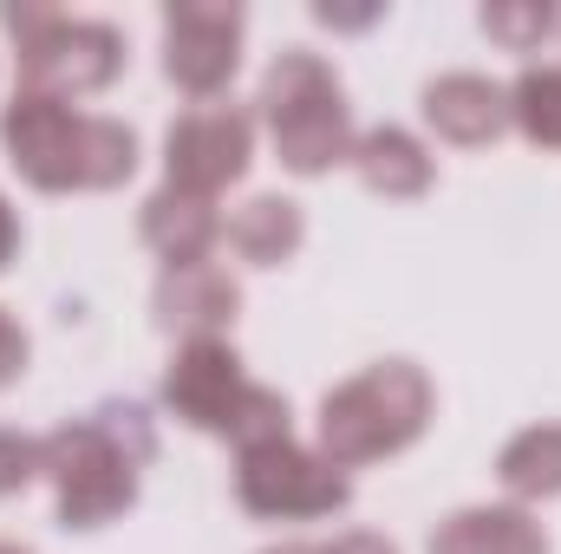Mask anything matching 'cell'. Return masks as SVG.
I'll list each match as a JSON object with an SVG mask.
<instances>
[{"mask_svg": "<svg viewBox=\"0 0 561 554\" xmlns=\"http://www.w3.org/2000/svg\"><path fill=\"white\" fill-rule=\"evenodd\" d=\"M510 125L536 150H561V66H529L510 85Z\"/></svg>", "mask_w": 561, "mask_h": 554, "instance_id": "cell-17", "label": "cell"}, {"mask_svg": "<svg viewBox=\"0 0 561 554\" xmlns=\"http://www.w3.org/2000/svg\"><path fill=\"white\" fill-rule=\"evenodd\" d=\"M33 476H39V437H26V430H7V424H0V496L26 489Z\"/></svg>", "mask_w": 561, "mask_h": 554, "instance_id": "cell-19", "label": "cell"}, {"mask_svg": "<svg viewBox=\"0 0 561 554\" xmlns=\"http://www.w3.org/2000/svg\"><path fill=\"white\" fill-rule=\"evenodd\" d=\"M255 163V118L242 105H196L163 138V183L183 196H222Z\"/></svg>", "mask_w": 561, "mask_h": 554, "instance_id": "cell-8", "label": "cell"}, {"mask_svg": "<svg viewBox=\"0 0 561 554\" xmlns=\"http://www.w3.org/2000/svg\"><path fill=\"white\" fill-rule=\"evenodd\" d=\"M496 483L523 503H556L561 496V424H529L496 450Z\"/></svg>", "mask_w": 561, "mask_h": 554, "instance_id": "cell-16", "label": "cell"}, {"mask_svg": "<svg viewBox=\"0 0 561 554\" xmlns=\"http://www.w3.org/2000/svg\"><path fill=\"white\" fill-rule=\"evenodd\" d=\"M268 554H320V549H307V542H280V549H268Z\"/></svg>", "mask_w": 561, "mask_h": 554, "instance_id": "cell-23", "label": "cell"}, {"mask_svg": "<svg viewBox=\"0 0 561 554\" xmlns=\"http://www.w3.org/2000/svg\"><path fill=\"white\" fill-rule=\"evenodd\" d=\"M300 242H307V216H300V203H287V196H249V203L229 216V249H236L249 268H280V262H294Z\"/></svg>", "mask_w": 561, "mask_h": 554, "instance_id": "cell-15", "label": "cell"}, {"mask_svg": "<svg viewBox=\"0 0 561 554\" xmlns=\"http://www.w3.org/2000/svg\"><path fill=\"white\" fill-rule=\"evenodd\" d=\"M249 13L236 0H170L163 7V72L190 99H216L242 66Z\"/></svg>", "mask_w": 561, "mask_h": 554, "instance_id": "cell-9", "label": "cell"}, {"mask_svg": "<svg viewBox=\"0 0 561 554\" xmlns=\"http://www.w3.org/2000/svg\"><path fill=\"white\" fill-rule=\"evenodd\" d=\"M236 496L262 522H313V516L346 509L353 483H346V470H333L320 450L294 443V430H287V437H262V443L236 450Z\"/></svg>", "mask_w": 561, "mask_h": 554, "instance_id": "cell-7", "label": "cell"}, {"mask_svg": "<svg viewBox=\"0 0 561 554\" xmlns=\"http://www.w3.org/2000/svg\"><path fill=\"white\" fill-rule=\"evenodd\" d=\"M346 163L359 170V183H366L373 196H392V203L424 196V189H431V176H437L431 150H424L412 131H399V125H379V131L353 138V157H346Z\"/></svg>", "mask_w": 561, "mask_h": 554, "instance_id": "cell-14", "label": "cell"}, {"mask_svg": "<svg viewBox=\"0 0 561 554\" xmlns=\"http://www.w3.org/2000/svg\"><path fill=\"white\" fill-rule=\"evenodd\" d=\"M320 554H399L386 535H340V542H327Z\"/></svg>", "mask_w": 561, "mask_h": 554, "instance_id": "cell-21", "label": "cell"}, {"mask_svg": "<svg viewBox=\"0 0 561 554\" xmlns=\"http://www.w3.org/2000/svg\"><path fill=\"white\" fill-rule=\"evenodd\" d=\"M150 457V430L138 412L105 405L92 417L59 424L53 437H39V476L53 483L59 522L66 529H105L138 503V463Z\"/></svg>", "mask_w": 561, "mask_h": 554, "instance_id": "cell-2", "label": "cell"}, {"mask_svg": "<svg viewBox=\"0 0 561 554\" xmlns=\"http://www.w3.org/2000/svg\"><path fill=\"white\" fill-rule=\"evenodd\" d=\"M20 255V216H13V203L0 196V268Z\"/></svg>", "mask_w": 561, "mask_h": 554, "instance_id": "cell-22", "label": "cell"}, {"mask_svg": "<svg viewBox=\"0 0 561 554\" xmlns=\"http://www.w3.org/2000/svg\"><path fill=\"white\" fill-rule=\"evenodd\" d=\"M556 20L561 13L549 0H496V7H483V33L496 46H510V53H536L556 33Z\"/></svg>", "mask_w": 561, "mask_h": 554, "instance_id": "cell-18", "label": "cell"}, {"mask_svg": "<svg viewBox=\"0 0 561 554\" xmlns=\"http://www.w3.org/2000/svg\"><path fill=\"white\" fill-rule=\"evenodd\" d=\"M138 229H144V242L163 255V268H170V262H209V249H216V235H222V216H216L209 196H183V189L163 183V189L144 203Z\"/></svg>", "mask_w": 561, "mask_h": 554, "instance_id": "cell-13", "label": "cell"}, {"mask_svg": "<svg viewBox=\"0 0 561 554\" xmlns=\"http://www.w3.org/2000/svg\"><path fill=\"white\" fill-rule=\"evenodd\" d=\"M0 143H7L13 170L46 196L118 189L138 170V131L131 125H118L105 112L59 105V99H33V92H13V105L0 112Z\"/></svg>", "mask_w": 561, "mask_h": 554, "instance_id": "cell-1", "label": "cell"}, {"mask_svg": "<svg viewBox=\"0 0 561 554\" xmlns=\"http://www.w3.org/2000/svg\"><path fill=\"white\" fill-rule=\"evenodd\" d=\"M275 157L294 176H327L333 163L353 157V118H346V85L320 53H280L255 99Z\"/></svg>", "mask_w": 561, "mask_h": 554, "instance_id": "cell-5", "label": "cell"}, {"mask_svg": "<svg viewBox=\"0 0 561 554\" xmlns=\"http://www.w3.org/2000/svg\"><path fill=\"white\" fill-rule=\"evenodd\" d=\"M0 554H26V549H13V542H0Z\"/></svg>", "mask_w": 561, "mask_h": 554, "instance_id": "cell-24", "label": "cell"}, {"mask_svg": "<svg viewBox=\"0 0 561 554\" xmlns=\"http://www.w3.org/2000/svg\"><path fill=\"white\" fill-rule=\"evenodd\" d=\"M20 372H26V333H20V320L0 307V392H7Z\"/></svg>", "mask_w": 561, "mask_h": 554, "instance_id": "cell-20", "label": "cell"}, {"mask_svg": "<svg viewBox=\"0 0 561 554\" xmlns=\"http://www.w3.org/2000/svg\"><path fill=\"white\" fill-rule=\"evenodd\" d=\"M431 554H549V529L516 503L457 509L431 529Z\"/></svg>", "mask_w": 561, "mask_h": 554, "instance_id": "cell-12", "label": "cell"}, {"mask_svg": "<svg viewBox=\"0 0 561 554\" xmlns=\"http://www.w3.org/2000/svg\"><path fill=\"white\" fill-rule=\"evenodd\" d=\"M242 313V280L222 262H170L157 275V326L183 339H222Z\"/></svg>", "mask_w": 561, "mask_h": 554, "instance_id": "cell-10", "label": "cell"}, {"mask_svg": "<svg viewBox=\"0 0 561 554\" xmlns=\"http://www.w3.org/2000/svg\"><path fill=\"white\" fill-rule=\"evenodd\" d=\"M424 125L437 131L444 143H496L510 131V92L483 72H444L424 85Z\"/></svg>", "mask_w": 561, "mask_h": 554, "instance_id": "cell-11", "label": "cell"}, {"mask_svg": "<svg viewBox=\"0 0 561 554\" xmlns=\"http://www.w3.org/2000/svg\"><path fill=\"white\" fill-rule=\"evenodd\" d=\"M437 412V392L412 359H379L366 372H353L346 385H333L320 399V457L333 470H359L379 457L412 450Z\"/></svg>", "mask_w": 561, "mask_h": 554, "instance_id": "cell-3", "label": "cell"}, {"mask_svg": "<svg viewBox=\"0 0 561 554\" xmlns=\"http://www.w3.org/2000/svg\"><path fill=\"white\" fill-rule=\"evenodd\" d=\"M163 405L203 437H229L236 450L287 437V399L242 372V353L229 339H183L163 372Z\"/></svg>", "mask_w": 561, "mask_h": 554, "instance_id": "cell-4", "label": "cell"}, {"mask_svg": "<svg viewBox=\"0 0 561 554\" xmlns=\"http://www.w3.org/2000/svg\"><path fill=\"white\" fill-rule=\"evenodd\" d=\"M0 26L20 46V92L33 99H85L125 72V33L112 20H79L59 7H0Z\"/></svg>", "mask_w": 561, "mask_h": 554, "instance_id": "cell-6", "label": "cell"}]
</instances>
